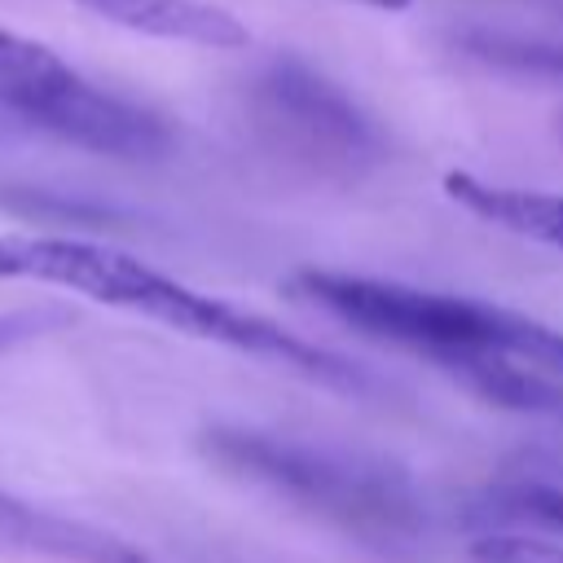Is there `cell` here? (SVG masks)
Returning a JSON list of instances; mask_svg holds the SVG:
<instances>
[{"instance_id":"6da1fadb","label":"cell","mask_w":563,"mask_h":563,"mask_svg":"<svg viewBox=\"0 0 563 563\" xmlns=\"http://www.w3.org/2000/svg\"><path fill=\"white\" fill-rule=\"evenodd\" d=\"M0 277H18V282H48L62 290H75L92 303L119 308V312H136L150 317L167 330H180L189 339H207V343H224L238 347L246 356L273 361V365H290L308 378H317L321 387L334 391H352V396H378L383 383L339 356L325 352L317 343H308L303 334L246 312L229 299L202 295L176 277H167L163 268L119 251V246H101L88 238H62V233H4L0 238Z\"/></svg>"},{"instance_id":"7a4b0ae2","label":"cell","mask_w":563,"mask_h":563,"mask_svg":"<svg viewBox=\"0 0 563 563\" xmlns=\"http://www.w3.org/2000/svg\"><path fill=\"white\" fill-rule=\"evenodd\" d=\"M198 449L233 479L290 501L374 554L418 559L435 545V510L422 484L391 457L264 427H207Z\"/></svg>"},{"instance_id":"3957f363","label":"cell","mask_w":563,"mask_h":563,"mask_svg":"<svg viewBox=\"0 0 563 563\" xmlns=\"http://www.w3.org/2000/svg\"><path fill=\"white\" fill-rule=\"evenodd\" d=\"M286 290L378 343L431 361L449 378L475 361H510L563 378V330L484 299L334 268H299Z\"/></svg>"},{"instance_id":"277c9868","label":"cell","mask_w":563,"mask_h":563,"mask_svg":"<svg viewBox=\"0 0 563 563\" xmlns=\"http://www.w3.org/2000/svg\"><path fill=\"white\" fill-rule=\"evenodd\" d=\"M0 110L106 158L150 163L172 150L163 114L97 88L48 44L9 26H0Z\"/></svg>"},{"instance_id":"5b68a950","label":"cell","mask_w":563,"mask_h":563,"mask_svg":"<svg viewBox=\"0 0 563 563\" xmlns=\"http://www.w3.org/2000/svg\"><path fill=\"white\" fill-rule=\"evenodd\" d=\"M246 110L260 141L312 176L356 180L387 158L383 128L339 84L295 57H277L251 79Z\"/></svg>"},{"instance_id":"8992f818","label":"cell","mask_w":563,"mask_h":563,"mask_svg":"<svg viewBox=\"0 0 563 563\" xmlns=\"http://www.w3.org/2000/svg\"><path fill=\"white\" fill-rule=\"evenodd\" d=\"M0 550L13 554H44V559H62V563H145V550H136L132 541L40 510L22 497L0 493Z\"/></svg>"},{"instance_id":"52a82bcc","label":"cell","mask_w":563,"mask_h":563,"mask_svg":"<svg viewBox=\"0 0 563 563\" xmlns=\"http://www.w3.org/2000/svg\"><path fill=\"white\" fill-rule=\"evenodd\" d=\"M128 31L154 35V40H180V44H202V48H242L246 26L207 0H75Z\"/></svg>"},{"instance_id":"ba28073f","label":"cell","mask_w":563,"mask_h":563,"mask_svg":"<svg viewBox=\"0 0 563 563\" xmlns=\"http://www.w3.org/2000/svg\"><path fill=\"white\" fill-rule=\"evenodd\" d=\"M444 194L466 207L475 220H488L506 233H519L528 242H541L563 255V194L550 189H519V185H493L471 172H449Z\"/></svg>"},{"instance_id":"9c48e42d","label":"cell","mask_w":563,"mask_h":563,"mask_svg":"<svg viewBox=\"0 0 563 563\" xmlns=\"http://www.w3.org/2000/svg\"><path fill=\"white\" fill-rule=\"evenodd\" d=\"M462 53L497 66V70H515V75H541V79H563V44L550 40H523V35H501V31H466Z\"/></svg>"},{"instance_id":"30bf717a","label":"cell","mask_w":563,"mask_h":563,"mask_svg":"<svg viewBox=\"0 0 563 563\" xmlns=\"http://www.w3.org/2000/svg\"><path fill=\"white\" fill-rule=\"evenodd\" d=\"M475 563H563V537L519 532V528H484L471 537Z\"/></svg>"},{"instance_id":"8fae6325","label":"cell","mask_w":563,"mask_h":563,"mask_svg":"<svg viewBox=\"0 0 563 563\" xmlns=\"http://www.w3.org/2000/svg\"><path fill=\"white\" fill-rule=\"evenodd\" d=\"M356 4H374V9H405L409 0H356Z\"/></svg>"}]
</instances>
